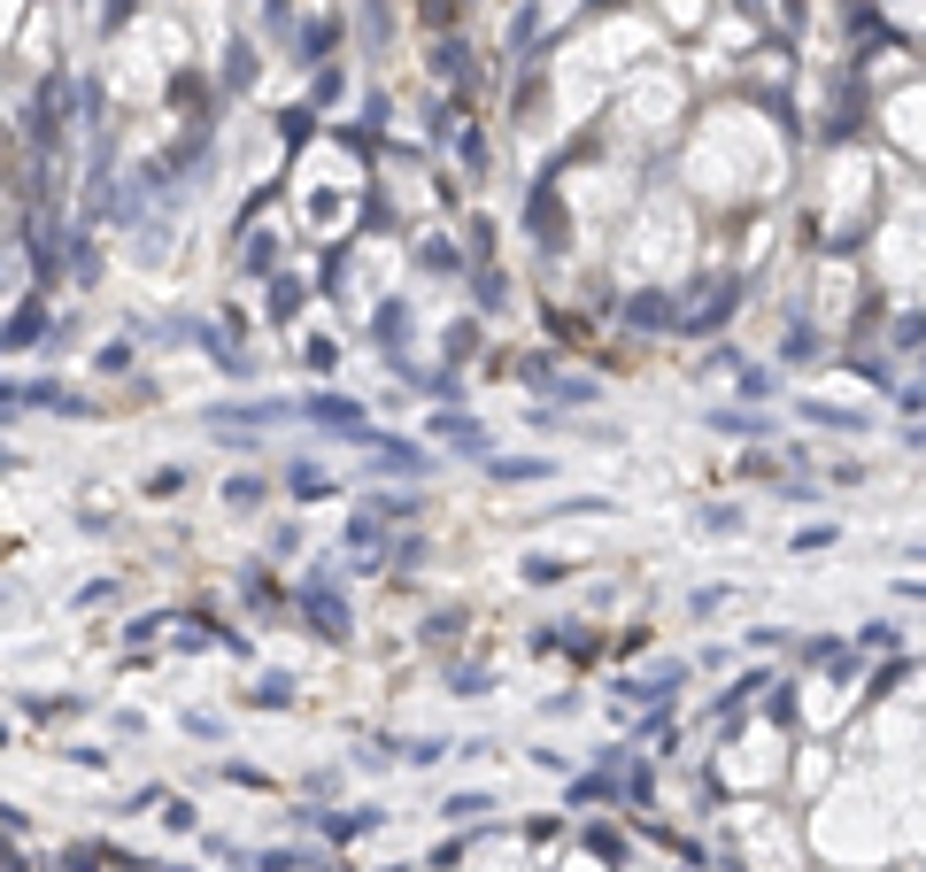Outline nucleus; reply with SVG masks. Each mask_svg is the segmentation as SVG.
Segmentation results:
<instances>
[{"mask_svg": "<svg viewBox=\"0 0 926 872\" xmlns=\"http://www.w3.org/2000/svg\"><path fill=\"white\" fill-rule=\"evenodd\" d=\"M302 417L332 425V433H348V440H363V448L379 440V433H371V417H363V402H348V394H309V402H302Z\"/></svg>", "mask_w": 926, "mask_h": 872, "instance_id": "obj_1", "label": "nucleus"}, {"mask_svg": "<svg viewBox=\"0 0 926 872\" xmlns=\"http://www.w3.org/2000/svg\"><path fill=\"white\" fill-rule=\"evenodd\" d=\"M302 610H309V626H316L324 641H348V595H332V579H324V571L302 587Z\"/></svg>", "mask_w": 926, "mask_h": 872, "instance_id": "obj_2", "label": "nucleus"}, {"mask_svg": "<svg viewBox=\"0 0 926 872\" xmlns=\"http://www.w3.org/2000/svg\"><path fill=\"white\" fill-rule=\"evenodd\" d=\"M433 433H441V440H449L456 456H479V464H486V425H479V417H456V409H441V417H433Z\"/></svg>", "mask_w": 926, "mask_h": 872, "instance_id": "obj_3", "label": "nucleus"}, {"mask_svg": "<svg viewBox=\"0 0 926 872\" xmlns=\"http://www.w3.org/2000/svg\"><path fill=\"white\" fill-rule=\"evenodd\" d=\"M556 464L548 456H486V479H502V487H517V479H548Z\"/></svg>", "mask_w": 926, "mask_h": 872, "instance_id": "obj_4", "label": "nucleus"}, {"mask_svg": "<svg viewBox=\"0 0 926 872\" xmlns=\"http://www.w3.org/2000/svg\"><path fill=\"white\" fill-rule=\"evenodd\" d=\"M371 464H379V472H402V479H417V472H425V448H394V440H371Z\"/></svg>", "mask_w": 926, "mask_h": 872, "instance_id": "obj_5", "label": "nucleus"}, {"mask_svg": "<svg viewBox=\"0 0 926 872\" xmlns=\"http://www.w3.org/2000/svg\"><path fill=\"white\" fill-rule=\"evenodd\" d=\"M286 487H294L302 503H324V495H340V487H332V479H324L316 464H286Z\"/></svg>", "mask_w": 926, "mask_h": 872, "instance_id": "obj_6", "label": "nucleus"}, {"mask_svg": "<svg viewBox=\"0 0 926 872\" xmlns=\"http://www.w3.org/2000/svg\"><path fill=\"white\" fill-rule=\"evenodd\" d=\"M811 425H834V433H865V409H834V402H803Z\"/></svg>", "mask_w": 926, "mask_h": 872, "instance_id": "obj_7", "label": "nucleus"}, {"mask_svg": "<svg viewBox=\"0 0 926 872\" xmlns=\"http://www.w3.org/2000/svg\"><path fill=\"white\" fill-rule=\"evenodd\" d=\"M39 333H47V310H31V317H16V325H8L0 341H8V348H23V341H39Z\"/></svg>", "mask_w": 926, "mask_h": 872, "instance_id": "obj_8", "label": "nucleus"}, {"mask_svg": "<svg viewBox=\"0 0 926 872\" xmlns=\"http://www.w3.org/2000/svg\"><path fill=\"white\" fill-rule=\"evenodd\" d=\"M371 518H417V495H371Z\"/></svg>", "mask_w": 926, "mask_h": 872, "instance_id": "obj_9", "label": "nucleus"}, {"mask_svg": "<svg viewBox=\"0 0 926 872\" xmlns=\"http://www.w3.org/2000/svg\"><path fill=\"white\" fill-rule=\"evenodd\" d=\"M449 688H456V696H486V688H494V680H486V672H479V665H456V672H449Z\"/></svg>", "mask_w": 926, "mask_h": 872, "instance_id": "obj_10", "label": "nucleus"}, {"mask_svg": "<svg viewBox=\"0 0 926 872\" xmlns=\"http://www.w3.org/2000/svg\"><path fill=\"white\" fill-rule=\"evenodd\" d=\"M294 302H302V278H279L271 286V317H294Z\"/></svg>", "mask_w": 926, "mask_h": 872, "instance_id": "obj_11", "label": "nucleus"}, {"mask_svg": "<svg viewBox=\"0 0 926 872\" xmlns=\"http://www.w3.org/2000/svg\"><path fill=\"white\" fill-rule=\"evenodd\" d=\"M224 503H232V510H255V503H263V479H232Z\"/></svg>", "mask_w": 926, "mask_h": 872, "instance_id": "obj_12", "label": "nucleus"}]
</instances>
